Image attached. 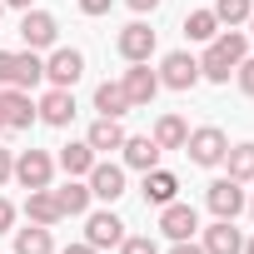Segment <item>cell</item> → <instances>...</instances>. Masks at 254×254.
<instances>
[{
  "label": "cell",
  "mask_w": 254,
  "mask_h": 254,
  "mask_svg": "<svg viewBox=\"0 0 254 254\" xmlns=\"http://www.w3.org/2000/svg\"><path fill=\"white\" fill-rule=\"evenodd\" d=\"M239 60H249V40H244V30H224V35L209 40V50L199 60V80L229 85V75L239 70Z\"/></svg>",
  "instance_id": "obj_1"
},
{
  "label": "cell",
  "mask_w": 254,
  "mask_h": 254,
  "mask_svg": "<svg viewBox=\"0 0 254 254\" xmlns=\"http://www.w3.org/2000/svg\"><path fill=\"white\" fill-rule=\"evenodd\" d=\"M224 150H229V135L219 130V125H199V130H190V140H185V155L194 165H204V170L224 165Z\"/></svg>",
  "instance_id": "obj_2"
},
{
  "label": "cell",
  "mask_w": 254,
  "mask_h": 254,
  "mask_svg": "<svg viewBox=\"0 0 254 254\" xmlns=\"http://www.w3.org/2000/svg\"><path fill=\"white\" fill-rule=\"evenodd\" d=\"M35 120H40V115H35L30 90H15V85L0 90V125H5V130H30Z\"/></svg>",
  "instance_id": "obj_3"
},
{
  "label": "cell",
  "mask_w": 254,
  "mask_h": 254,
  "mask_svg": "<svg viewBox=\"0 0 254 254\" xmlns=\"http://www.w3.org/2000/svg\"><path fill=\"white\" fill-rule=\"evenodd\" d=\"M15 180H20L25 190H50L55 160H50L45 150H20V155H15Z\"/></svg>",
  "instance_id": "obj_4"
},
{
  "label": "cell",
  "mask_w": 254,
  "mask_h": 254,
  "mask_svg": "<svg viewBox=\"0 0 254 254\" xmlns=\"http://www.w3.org/2000/svg\"><path fill=\"white\" fill-rule=\"evenodd\" d=\"M20 40H25V50H50V45L60 40L55 15H50V10H25V15H20Z\"/></svg>",
  "instance_id": "obj_5"
},
{
  "label": "cell",
  "mask_w": 254,
  "mask_h": 254,
  "mask_svg": "<svg viewBox=\"0 0 254 254\" xmlns=\"http://www.w3.org/2000/svg\"><path fill=\"white\" fill-rule=\"evenodd\" d=\"M80 75H85V55H80V50H70V45L50 50V60H45V80H50L55 90H70Z\"/></svg>",
  "instance_id": "obj_6"
},
{
  "label": "cell",
  "mask_w": 254,
  "mask_h": 254,
  "mask_svg": "<svg viewBox=\"0 0 254 254\" xmlns=\"http://www.w3.org/2000/svg\"><path fill=\"white\" fill-rule=\"evenodd\" d=\"M160 85H170V90H194V85H199V60H194L190 50L165 55V65H160Z\"/></svg>",
  "instance_id": "obj_7"
},
{
  "label": "cell",
  "mask_w": 254,
  "mask_h": 254,
  "mask_svg": "<svg viewBox=\"0 0 254 254\" xmlns=\"http://www.w3.org/2000/svg\"><path fill=\"white\" fill-rule=\"evenodd\" d=\"M204 204L214 209V219H234V214H239V209H244L249 199H244L239 180H229V175H224V180H214V185L204 190Z\"/></svg>",
  "instance_id": "obj_8"
},
{
  "label": "cell",
  "mask_w": 254,
  "mask_h": 254,
  "mask_svg": "<svg viewBox=\"0 0 254 254\" xmlns=\"http://www.w3.org/2000/svg\"><path fill=\"white\" fill-rule=\"evenodd\" d=\"M160 229H165L170 239H194V234H199V214H194V204H180V199L160 204Z\"/></svg>",
  "instance_id": "obj_9"
},
{
  "label": "cell",
  "mask_w": 254,
  "mask_h": 254,
  "mask_svg": "<svg viewBox=\"0 0 254 254\" xmlns=\"http://www.w3.org/2000/svg\"><path fill=\"white\" fill-rule=\"evenodd\" d=\"M120 239H125V219H120V214L100 209V214L85 219V244H95V249H120Z\"/></svg>",
  "instance_id": "obj_10"
},
{
  "label": "cell",
  "mask_w": 254,
  "mask_h": 254,
  "mask_svg": "<svg viewBox=\"0 0 254 254\" xmlns=\"http://www.w3.org/2000/svg\"><path fill=\"white\" fill-rule=\"evenodd\" d=\"M125 95H130V105H150L155 95H160V75L150 70V60H135L130 70H125Z\"/></svg>",
  "instance_id": "obj_11"
},
{
  "label": "cell",
  "mask_w": 254,
  "mask_h": 254,
  "mask_svg": "<svg viewBox=\"0 0 254 254\" xmlns=\"http://www.w3.org/2000/svg\"><path fill=\"white\" fill-rule=\"evenodd\" d=\"M85 185H90V199H110V204H115V199L125 194V170H120V165H100V160H95V165H90V175H85Z\"/></svg>",
  "instance_id": "obj_12"
},
{
  "label": "cell",
  "mask_w": 254,
  "mask_h": 254,
  "mask_svg": "<svg viewBox=\"0 0 254 254\" xmlns=\"http://www.w3.org/2000/svg\"><path fill=\"white\" fill-rule=\"evenodd\" d=\"M115 45H120V55L130 60V65H135V60H150V55H155V30H150L145 20H130V25L120 30Z\"/></svg>",
  "instance_id": "obj_13"
},
{
  "label": "cell",
  "mask_w": 254,
  "mask_h": 254,
  "mask_svg": "<svg viewBox=\"0 0 254 254\" xmlns=\"http://www.w3.org/2000/svg\"><path fill=\"white\" fill-rule=\"evenodd\" d=\"M120 150H125V165L140 170V175H145V170H155V165H160V155H165L150 135H125V145H120Z\"/></svg>",
  "instance_id": "obj_14"
},
{
  "label": "cell",
  "mask_w": 254,
  "mask_h": 254,
  "mask_svg": "<svg viewBox=\"0 0 254 254\" xmlns=\"http://www.w3.org/2000/svg\"><path fill=\"white\" fill-rule=\"evenodd\" d=\"M35 115H40L45 125H55V130H65V125L75 120V95H70V90H50V95L35 105Z\"/></svg>",
  "instance_id": "obj_15"
},
{
  "label": "cell",
  "mask_w": 254,
  "mask_h": 254,
  "mask_svg": "<svg viewBox=\"0 0 254 254\" xmlns=\"http://www.w3.org/2000/svg\"><path fill=\"white\" fill-rule=\"evenodd\" d=\"M25 219L30 224H60L65 219V209H60V199H55V190H30V199H25Z\"/></svg>",
  "instance_id": "obj_16"
},
{
  "label": "cell",
  "mask_w": 254,
  "mask_h": 254,
  "mask_svg": "<svg viewBox=\"0 0 254 254\" xmlns=\"http://www.w3.org/2000/svg\"><path fill=\"white\" fill-rule=\"evenodd\" d=\"M244 249V234L234 229V219H214L204 229V254H239Z\"/></svg>",
  "instance_id": "obj_17"
},
{
  "label": "cell",
  "mask_w": 254,
  "mask_h": 254,
  "mask_svg": "<svg viewBox=\"0 0 254 254\" xmlns=\"http://www.w3.org/2000/svg\"><path fill=\"white\" fill-rule=\"evenodd\" d=\"M95 110H100L105 120H120V115H130L135 105H130V95H125V85H120V80H105V85L95 90Z\"/></svg>",
  "instance_id": "obj_18"
},
{
  "label": "cell",
  "mask_w": 254,
  "mask_h": 254,
  "mask_svg": "<svg viewBox=\"0 0 254 254\" xmlns=\"http://www.w3.org/2000/svg\"><path fill=\"white\" fill-rule=\"evenodd\" d=\"M175 194H180V180L170 170H160V165L145 170V204H170Z\"/></svg>",
  "instance_id": "obj_19"
},
{
  "label": "cell",
  "mask_w": 254,
  "mask_h": 254,
  "mask_svg": "<svg viewBox=\"0 0 254 254\" xmlns=\"http://www.w3.org/2000/svg\"><path fill=\"white\" fill-rule=\"evenodd\" d=\"M160 150H185V140H190V125L180 120V115H160L155 120V135H150Z\"/></svg>",
  "instance_id": "obj_20"
},
{
  "label": "cell",
  "mask_w": 254,
  "mask_h": 254,
  "mask_svg": "<svg viewBox=\"0 0 254 254\" xmlns=\"http://www.w3.org/2000/svg\"><path fill=\"white\" fill-rule=\"evenodd\" d=\"M40 80H45V60H40L35 50L15 55V70H10V85H15V90H35Z\"/></svg>",
  "instance_id": "obj_21"
},
{
  "label": "cell",
  "mask_w": 254,
  "mask_h": 254,
  "mask_svg": "<svg viewBox=\"0 0 254 254\" xmlns=\"http://www.w3.org/2000/svg\"><path fill=\"white\" fill-rule=\"evenodd\" d=\"M85 145H90L95 155H100V150H120V145H125V130H120V120H105V115H100V120L90 125Z\"/></svg>",
  "instance_id": "obj_22"
},
{
  "label": "cell",
  "mask_w": 254,
  "mask_h": 254,
  "mask_svg": "<svg viewBox=\"0 0 254 254\" xmlns=\"http://www.w3.org/2000/svg\"><path fill=\"white\" fill-rule=\"evenodd\" d=\"M15 234V254H55V239L45 224H30V229H10Z\"/></svg>",
  "instance_id": "obj_23"
},
{
  "label": "cell",
  "mask_w": 254,
  "mask_h": 254,
  "mask_svg": "<svg viewBox=\"0 0 254 254\" xmlns=\"http://www.w3.org/2000/svg\"><path fill=\"white\" fill-rule=\"evenodd\" d=\"M90 165H95V150H90L85 140H70V145L60 150V170H65V175L80 180V175H90Z\"/></svg>",
  "instance_id": "obj_24"
},
{
  "label": "cell",
  "mask_w": 254,
  "mask_h": 254,
  "mask_svg": "<svg viewBox=\"0 0 254 254\" xmlns=\"http://www.w3.org/2000/svg\"><path fill=\"white\" fill-rule=\"evenodd\" d=\"M55 199H60V209H65V214H90V185H80L75 175L55 190Z\"/></svg>",
  "instance_id": "obj_25"
},
{
  "label": "cell",
  "mask_w": 254,
  "mask_h": 254,
  "mask_svg": "<svg viewBox=\"0 0 254 254\" xmlns=\"http://www.w3.org/2000/svg\"><path fill=\"white\" fill-rule=\"evenodd\" d=\"M224 165H229V180H254V145H229L224 150Z\"/></svg>",
  "instance_id": "obj_26"
},
{
  "label": "cell",
  "mask_w": 254,
  "mask_h": 254,
  "mask_svg": "<svg viewBox=\"0 0 254 254\" xmlns=\"http://www.w3.org/2000/svg\"><path fill=\"white\" fill-rule=\"evenodd\" d=\"M185 35L209 45V40L219 35V20H214V10H190V15H185Z\"/></svg>",
  "instance_id": "obj_27"
},
{
  "label": "cell",
  "mask_w": 254,
  "mask_h": 254,
  "mask_svg": "<svg viewBox=\"0 0 254 254\" xmlns=\"http://www.w3.org/2000/svg\"><path fill=\"white\" fill-rule=\"evenodd\" d=\"M214 20L219 25H244L249 20V0H214Z\"/></svg>",
  "instance_id": "obj_28"
},
{
  "label": "cell",
  "mask_w": 254,
  "mask_h": 254,
  "mask_svg": "<svg viewBox=\"0 0 254 254\" xmlns=\"http://www.w3.org/2000/svg\"><path fill=\"white\" fill-rule=\"evenodd\" d=\"M120 254H160V249H155L150 234H125L120 239Z\"/></svg>",
  "instance_id": "obj_29"
},
{
  "label": "cell",
  "mask_w": 254,
  "mask_h": 254,
  "mask_svg": "<svg viewBox=\"0 0 254 254\" xmlns=\"http://www.w3.org/2000/svg\"><path fill=\"white\" fill-rule=\"evenodd\" d=\"M239 90L254 95V60H239Z\"/></svg>",
  "instance_id": "obj_30"
},
{
  "label": "cell",
  "mask_w": 254,
  "mask_h": 254,
  "mask_svg": "<svg viewBox=\"0 0 254 254\" xmlns=\"http://www.w3.org/2000/svg\"><path fill=\"white\" fill-rule=\"evenodd\" d=\"M10 70H15V50H0V85H10Z\"/></svg>",
  "instance_id": "obj_31"
},
{
  "label": "cell",
  "mask_w": 254,
  "mask_h": 254,
  "mask_svg": "<svg viewBox=\"0 0 254 254\" xmlns=\"http://www.w3.org/2000/svg\"><path fill=\"white\" fill-rule=\"evenodd\" d=\"M110 5H115V0H80L85 15H110Z\"/></svg>",
  "instance_id": "obj_32"
},
{
  "label": "cell",
  "mask_w": 254,
  "mask_h": 254,
  "mask_svg": "<svg viewBox=\"0 0 254 254\" xmlns=\"http://www.w3.org/2000/svg\"><path fill=\"white\" fill-rule=\"evenodd\" d=\"M10 224H15V204L0 199V234H10Z\"/></svg>",
  "instance_id": "obj_33"
},
{
  "label": "cell",
  "mask_w": 254,
  "mask_h": 254,
  "mask_svg": "<svg viewBox=\"0 0 254 254\" xmlns=\"http://www.w3.org/2000/svg\"><path fill=\"white\" fill-rule=\"evenodd\" d=\"M5 180H15V155L0 150V185H5Z\"/></svg>",
  "instance_id": "obj_34"
},
{
  "label": "cell",
  "mask_w": 254,
  "mask_h": 254,
  "mask_svg": "<svg viewBox=\"0 0 254 254\" xmlns=\"http://www.w3.org/2000/svg\"><path fill=\"white\" fill-rule=\"evenodd\" d=\"M170 254H204V244H194V239H175Z\"/></svg>",
  "instance_id": "obj_35"
},
{
  "label": "cell",
  "mask_w": 254,
  "mask_h": 254,
  "mask_svg": "<svg viewBox=\"0 0 254 254\" xmlns=\"http://www.w3.org/2000/svg\"><path fill=\"white\" fill-rule=\"evenodd\" d=\"M125 5H130V10H140V15H145V10H160V0H125Z\"/></svg>",
  "instance_id": "obj_36"
},
{
  "label": "cell",
  "mask_w": 254,
  "mask_h": 254,
  "mask_svg": "<svg viewBox=\"0 0 254 254\" xmlns=\"http://www.w3.org/2000/svg\"><path fill=\"white\" fill-rule=\"evenodd\" d=\"M60 254H100V249H95V244H65Z\"/></svg>",
  "instance_id": "obj_37"
},
{
  "label": "cell",
  "mask_w": 254,
  "mask_h": 254,
  "mask_svg": "<svg viewBox=\"0 0 254 254\" xmlns=\"http://www.w3.org/2000/svg\"><path fill=\"white\" fill-rule=\"evenodd\" d=\"M0 5H15V10H30L35 0H0Z\"/></svg>",
  "instance_id": "obj_38"
},
{
  "label": "cell",
  "mask_w": 254,
  "mask_h": 254,
  "mask_svg": "<svg viewBox=\"0 0 254 254\" xmlns=\"http://www.w3.org/2000/svg\"><path fill=\"white\" fill-rule=\"evenodd\" d=\"M239 254H254V239H244V249H239Z\"/></svg>",
  "instance_id": "obj_39"
},
{
  "label": "cell",
  "mask_w": 254,
  "mask_h": 254,
  "mask_svg": "<svg viewBox=\"0 0 254 254\" xmlns=\"http://www.w3.org/2000/svg\"><path fill=\"white\" fill-rule=\"evenodd\" d=\"M249 30H254V10H249Z\"/></svg>",
  "instance_id": "obj_40"
},
{
  "label": "cell",
  "mask_w": 254,
  "mask_h": 254,
  "mask_svg": "<svg viewBox=\"0 0 254 254\" xmlns=\"http://www.w3.org/2000/svg\"><path fill=\"white\" fill-rule=\"evenodd\" d=\"M244 209H249V214H254V204H244Z\"/></svg>",
  "instance_id": "obj_41"
},
{
  "label": "cell",
  "mask_w": 254,
  "mask_h": 254,
  "mask_svg": "<svg viewBox=\"0 0 254 254\" xmlns=\"http://www.w3.org/2000/svg\"><path fill=\"white\" fill-rule=\"evenodd\" d=\"M0 130H5V125H0Z\"/></svg>",
  "instance_id": "obj_42"
},
{
  "label": "cell",
  "mask_w": 254,
  "mask_h": 254,
  "mask_svg": "<svg viewBox=\"0 0 254 254\" xmlns=\"http://www.w3.org/2000/svg\"><path fill=\"white\" fill-rule=\"evenodd\" d=\"M0 10H5V5H0Z\"/></svg>",
  "instance_id": "obj_43"
}]
</instances>
